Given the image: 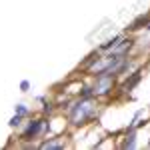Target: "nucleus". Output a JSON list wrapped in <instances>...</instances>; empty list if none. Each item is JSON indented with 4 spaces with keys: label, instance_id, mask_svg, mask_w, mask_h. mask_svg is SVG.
I'll return each mask as SVG.
<instances>
[{
    "label": "nucleus",
    "instance_id": "0eeeda50",
    "mask_svg": "<svg viewBox=\"0 0 150 150\" xmlns=\"http://www.w3.org/2000/svg\"><path fill=\"white\" fill-rule=\"evenodd\" d=\"M148 22H150V14H146V16H140L138 20H134V22H132V26H130V30H138V28H142V24L146 26Z\"/></svg>",
    "mask_w": 150,
    "mask_h": 150
},
{
    "label": "nucleus",
    "instance_id": "39448f33",
    "mask_svg": "<svg viewBox=\"0 0 150 150\" xmlns=\"http://www.w3.org/2000/svg\"><path fill=\"white\" fill-rule=\"evenodd\" d=\"M40 148H42V150H48V148L62 150V148H64V144H62V142H58V140H54V138H50V140H44V142L40 144Z\"/></svg>",
    "mask_w": 150,
    "mask_h": 150
},
{
    "label": "nucleus",
    "instance_id": "7ed1b4c3",
    "mask_svg": "<svg viewBox=\"0 0 150 150\" xmlns=\"http://www.w3.org/2000/svg\"><path fill=\"white\" fill-rule=\"evenodd\" d=\"M46 130H48V122L44 118L32 120V122H28L26 130L22 132V140H34V138H38L40 134H44Z\"/></svg>",
    "mask_w": 150,
    "mask_h": 150
},
{
    "label": "nucleus",
    "instance_id": "9b49d317",
    "mask_svg": "<svg viewBox=\"0 0 150 150\" xmlns=\"http://www.w3.org/2000/svg\"><path fill=\"white\" fill-rule=\"evenodd\" d=\"M92 96H94V92H92V88H90V86H84V88H82L80 98H92Z\"/></svg>",
    "mask_w": 150,
    "mask_h": 150
},
{
    "label": "nucleus",
    "instance_id": "4468645a",
    "mask_svg": "<svg viewBox=\"0 0 150 150\" xmlns=\"http://www.w3.org/2000/svg\"><path fill=\"white\" fill-rule=\"evenodd\" d=\"M146 30H150V22H148V24H146Z\"/></svg>",
    "mask_w": 150,
    "mask_h": 150
},
{
    "label": "nucleus",
    "instance_id": "9d476101",
    "mask_svg": "<svg viewBox=\"0 0 150 150\" xmlns=\"http://www.w3.org/2000/svg\"><path fill=\"white\" fill-rule=\"evenodd\" d=\"M14 112L20 114V116H28V108H26L24 104H16V106H14Z\"/></svg>",
    "mask_w": 150,
    "mask_h": 150
},
{
    "label": "nucleus",
    "instance_id": "423d86ee",
    "mask_svg": "<svg viewBox=\"0 0 150 150\" xmlns=\"http://www.w3.org/2000/svg\"><path fill=\"white\" fill-rule=\"evenodd\" d=\"M134 146H136V132H134V130H130V132H128V136L124 138L122 148H134Z\"/></svg>",
    "mask_w": 150,
    "mask_h": 150
},
{
    "label": "nucleus",
    "instance_id": "f03ea898",
    "mask_svg": "<svg viewBox=\"0 0 150 150\" xmlns=\"http://www.w3.org/2000/svg\"><path fill=\"white\" fill-rule=\"evenodd\" d=\"M114 88V74H108V72H102L96 76L92 86L94 96H104V94H110Z\"/></svg>",
    "mask_w": 150,
    "mask_h": 150
},
{
    "label": "nucleus",
    "instance_id": "6e6552de",
    "mask_svg": "<svg viewBox=\"0 0 150 150\" xmlns=\"http://www.w3.org/2000/svg\"><path fill=\"white\" fill-rule=\"evenodd\" d=\"M120 38H122V36H114V38H110L108 42H104L102 46H100V50H112V48L120 42Z\"/></svg>",
    "mask_w": 150,
    "mask_h": 150
},
{
    "label": "nucleus",
    "instance_id": "20e7f679",
    "mask_svg": "<svg viewBox=\"0 0 150 150\" xmlns=\"http://www.w3.org/2000/svg\"><path fill=\"white\" fill-rule=\"evenodd\" d=\"M140 78H142V74H140V72H134V74H132V76H130V78H128V80L124 82L122 86H120V90H122V92H128V90H132V88H134V86H136V84L140 82Z\"/></svg>",
    "mask_w": 150,
    "mask_h": 150
},
{
    "label": "nucleus",
    "instance_id": "f257e3e1",
    "mask_svg": "<svg viewBox=\"0 0 150 150\" xmlns=\"http://www.w3.org/2000/svg\"><path fill=\"white\" fill-rule=\"evenodd\" d=\"M96 104H94L92 98H80L78 102L70 108L68 120L74 124V126H80V124H86L88 120H92L96 116Z\"/></svg>",
    "mask_w": 150,
    "mask_h": 150
},
{
    "label": "nucleus",
    "instance_id": "ddd939ff",
    "mask_svg": "<svg viewBox=\"0 0 150 150\" xmlns=\"http://www.w3.org/2000/svg\"><path fill=\"white\" fill-rule=\"evenodd\" d=\"M52 110H54V108H52V106H50V104H46V106H44V114H50V112H52Z\"/></svg>",
    "mask_w": 150,
    "mask_h": 150
},
{
    "label": "nucleus",
    "instance_id": "1a4fd4ad",
    "mask_svg": "<svg viewBox=\"0 0 150 150\" xmlns=\"http://www.w3.org/2000/svg\"><path fill=\"white\" fill-rule=\"evenodd\" d=\"M22 118H24V116H20V114H14V116L10 118V122H8V124H10L12 128H18L20 124H22Z\"/></svg>",
    "mask_w": 150,
    "mask_h": 150
},
{
    "label": "nucleus",
    "instance_id": "f8f14e48",
    "mask_svg": "<svg viewBox=\"0 0 150 150\" xmlns=\"http://www.w3.org/2000/svg\"><path fill=\"white\" fill-rule=\"evenodd\" d=\"M20 90H22V92H28V90H30V82L22 80V82H20Z\"/></svg>",
    "mask_w": 150,
    "mask_h": 150
}]
</instances>
